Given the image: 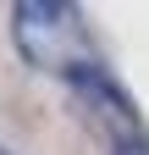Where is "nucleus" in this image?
Instances as JSON below:
<instances>
[{"instance_id": "f257e3e1", "label": "nucleus", "mask_w": 149, "mask_h": 155, "mask_svg": "<svg viewBox=\"0 0 149 155\" xmlns=\"http://www.w3.org/2000/svg\"><path fill=\"white\" fill-rule=\"evenodd\" d=\"M17 45H22V55L33 67H50L61 78L94 72V67H88V39H83L72 6H44V0L17 6Z\"/></svg>"}, {"instance_id": "f03ea898", "label": "nucleus", "mask_w": 149, "mask_h": 155, "mask_svg": "<svg viewBox=\"0 0 149 155\" xmlns=\"http://www.w3.org/2000/svg\"><path fill=\"white\" fill-rule=\"evenodd\" d=\"M116 155H149V150H144V144H122Z\"/></svg>"}]
</instances>
